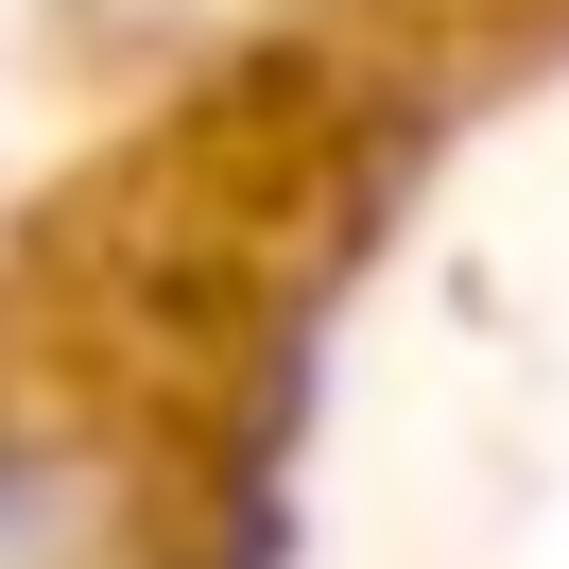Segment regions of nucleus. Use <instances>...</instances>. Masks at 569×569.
<instances>
[{
	"label": "nucleus",
	"mask_w": 569,
	"mask_h": 569,
	"mask_svg": "<svg viewBox=\"0 0 569 569\" xmlns=\"http://www.w3.org/2000/svg\"><path fill=\"white\" fill-rule=\"evenodd\" d=\"M0 569H121V500L87 483V466L0 449Z\"/></svg>",
	"instance_id": "1"
}]
</instances>
